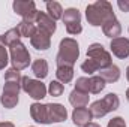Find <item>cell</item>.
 I'll return each mask as SVG.
<instances>
[{
	"instance_id": "6da1fadb",
	"label": "cell",
	"mask_w": 129,
	"mask_h": 127,
	"mask_svg": "<svg viewBox=\"0 0 129 127\" xmlns=\"http://www.w3.org/2000/svg\"><path fill=\"white\" fill-rule=\"evenodd\" d=\"M86 18H87V21H89L90 26L99 27V26H104L108 21L114 20L116 15H114L113 6H111L110 2H107V0H98V2L89 5L86 8Z\"/></svg>"
},
{
	"instance_id": "7a4b0ae2",
	"label": "cell",
	"mask_w": 129,
	"mask_h": 127,
	"mask_svg": "<svg viewBox=\"0 0 129 127\" xmlns=\"http://www.w3.org/2000/svg\"><path fill=\"white\" fill-rule=\"evenodd\" d=\"M78 55H80L78 42L75 39H72V37L62 39L60 45H59V52H57V57H56L57 67L59 66L74 67V64L77 63V60H78Z\"/></svg>"
},
{
	"instance_id": "3957f363",
	"label": "cell",
	"mask_w": 129,
	"mask_h": 127,
	"mask_svg": "<svg viewBox=\"0 0 129 127\" xmlns=\"http://www.w3.org/2000/svg\"><path fill=\"white\" fill-rule=\"evenodd\" d=\"M120 106V99L119 96L114 94V93H108L107 96H104L101 100H96L92 103L90 106V112L95 118H102L105 117L107 114L119 109Z\"/></svg>"
},
{
	"instance_id": "277c9868",
	"label": "cell",
	"mask_w": 129,
	"mask_h": 127,
	"mask_svg": "<svg viewBox=\"0 0 129 127\" xmlns=\"http://www.w3.org/2000/svg\"><path fill=\"white\" fill-rule=\"evenodd\" d=\"M9 55H11V63L12 67L17 70H23L26 67H29L30 64V54L26 48L24 43L17 42L14 45L9 46Z\"/></svg>"
},
{
	"instance_id": "5b68a950",
	"label": "cell",
	"mask_w": 129,
	"mask_h": 127,
	"mask_svg": "<svg viewBox=\"0 0 129 127\" xmlns=\"http://www.w3.org/2000/svg\"><path fill=\"white\" fill-rule=\"evenodd\" d=\"M21 90V84L20 82H11V81H5L3 85V91L0 96V103L6 108V109H12L18 105V94Z\"/></svg>"
},
{
	"instance_id": "8992f818",
	"label": "cell",
	"mask_w": 129,
	"mask_h": 127,
	"mask_svg": "<svg viewBox=\"0 0 129 127\" xmlns=\"http://www.w3.org/2000/svg\"><path fill=\"white\" fill-rule=\"evenodd\" d=\"M87 58L96 64L99 70L110 66V64H113L111 63V54L101 43H92L87 48Z\"/></svg>"
},
{
	"instance_id": "52a82bcc",
	"label": "cell",
	"mask_w": 129,
	"mask_h": 127,
	"mask_svg": "<svg viewBox=\"0 0 129 127\" xmlns=\"http://www.w3.org/2000/svg\"><path fill=\"white\" fill-rule=\"evenodd\" d=\"M21 88L35 100H42L47 96V87L41 79H33L29 76H23L21 79Z\"/></svg>"
},
{
	"instance_id": "ba28073f",
	"label": "cell",
	"mask_w": 129,
	"mask_h": 127,
	"mask_svg": "<svg viewBox=\"0 0 129 127\" xmlns=\"http://www.w3.org/2000/svg\"><path fill=\"white\" fill-rule=\"evenodd\" d=\"M12 8H14V12L18 14L20 17H23L24 21L35 23L36 15H38V9H36L35 2H32V0H15L12 3Z\"/></svg>"
},
{
	"instance_id": "9c48e42d",
	"label": "cell",
	"mask_w": 129,
	"mask_h": 127,
	"mask_svg": "<svg viewBox=\"0 0 129 127\" xmlns=\"http://www.w3.org/2000/svg\"><path fill=\"white\" fill-rule=\"evenodd\" d=\"M30 115H32V120L39 123V124H51V120H50V108H48V103L47 105H42V103H33L30 106Z\"/></svg>"
},
{
	"instance_id": "30bf717a",
	"label": "cell",
	"mask_w": 129,
	"mask_h": 127,
	"mask_svg": "<svg viewBox=\"0 0 129 127\" xmlns=\"http://www.w3.org/2000/svg\"><path fill=\"white\" fill-rule=\"evenodd\" d=\"M110 48H111V52L117 57V58H128L129 57V39L128 37H116V39H111V43H110Z\"/></svg>"
},
{
	"instance_id": "8fae6325",
	"label": "cell",
	"mask_w": 129,
	"mask_h": 127,
	"mask_svg": "<svg viewBox=\"0 0 129 127\" xmlns=\"http://www.w3.org/2000/svg\"><path fill=\"white\" fill-rule=\"evenodd\" d=\"M30 43L35 49L38 51H47L51 46V36L44 30H36V33L30 37Z\"/></svg>"
},
{
	"instance_id": "7c38bea8",
	"label": "cell",
	"mask_w": 129,
	"mask_h": 127,
	"mask_svg": "<svg viewBox=\"0 0 129 127\" xmlns=\"http://www.w3.org/2000/svg\"><path fill=\"white\" fill-rule=\"evenodd\" d=\"M35 24L38 26V29H39V30H44L45 33H48L50 36L56 32V29H57L56 21H54V20H51L45 12H41V11H38V15H36Z\"/></svg>"
},
{
	"instance_id": "4fadbf2b",
	"label": "cell",
	"mask_w": 129,
	"mask_h": 127,
	"mask_svg": "<svg viewBox=\"0 0 129 127\" xmlns=\"http://www.w3.org/2000/svg\"><path fill=\"white\" fill-rule=\"evenodd\" d=\"M92 112L90 109H87L86 106L84 108H74L72 111V121L77 127H86L89 123H92Z\"/></svg>"
},
{
	"instance_id": "5bb4252c",
	"label": "cell",
	"mask_w": 129,
	"mask_h": 127,
	"mask_svg": "<svg viewBox=\"0 0 129 127\" xmlns=\"http://www.w3.org/2000/svg\"><path fill=\"white\" fill-rule=\"evenodd\" d=\"M98 76H101L105 82L113 84V82H117L119 81V78H120V69L116 64H110V66L98 70Z\"/></svg>"
},
{
	"instance_id": "9a60e30c",
	"label": "cell",
	"mask_w": 129,
	"mask_h": 127,
	"mask_svg": "<svg viewBox=\"0 0 129 127\" xmlns=\"http://www.w3.org/2000/svg\"><path fill=\"white\" fill-rule=\"evenodd\" d=\"M48 108H50V120H51V124L53 123H62L68 118V111L63 105L60 103H48Z\"/></svg>"
},
{
	"instance_id": "2e32d148",
	"label": "cell",
	"mask_w": 129,
	"mask_h": 127,
	"mask_svg": "<svg viewBox=\"0 0 129 127\" xmlns=\"http://www.w3.org/2000/svg\"><path fill=\"white\" fill-rule=\"evenodd\" d=\"M89 99H90L89 93H83V91H78L74 88L69 94V103L74 108H84L89 105Z\"/></svg>"
},
{
	"instance_id": "e0dca14e",
	"label": "cell",
	"mask_w": 129,
	"mask_h": 127,
	"mask_svg": "<svg viewBox=\"0 0 129 127\" xmlns=\"http://www.w3.org/2000/svg\"><path fill=\"white\" fill-rule=\"evenodd\" d=\"M102 32L107 37H111V39H116V37H120V33H122V26L119 23L117 18L108 21L107 24L102 26Z\"/></svg>"
},
{
	"instance_id": "ac0fdd59",
	"label": "cell",
	"mask_w": 129,
	"mask_h": 127,
	"mask_svg": "<svg viewBox=\"0 0 129 127\" xmlns=\"http://www.w3.org/2000/svg\"><path fill=\"white\" fill-rule=\"evenodd\" d=\"M63 20L64 26H75V24H81V14L78 9L75 8H68L63 11Z\"/></svg>"
},
{
	"instance_id": "d6986e66",
	"label": "cell",
	"mask_w": 129,
	"mask_h": 127,
	"mask_svg": "<svg viewBox=\"0 0 129 127\" xmlns=\"http://www.w3.org/2000/svg\"><path fill=\"white\" fill-rule=\"evenodd\" d=\"M32 70L38 79H44L48 75V63H47V60H44V58L35 60L32 64Z\"/></svg>"
},
{
	"instance_id": "ffe728a7",
	"label": "cell",
	"mask_w": 129,
	"mask_h": 127,
	"mask_svg": "<svg viewBox=\"0 0 129 127\" xmlns=\"http://www.w3.org/2000/svg\"><path fill=\"white\" fill-rule=\"evenodd\" d=\"M56 76H57V81L62 82V84H69L74 78V67H69V66H59L57 70H56Z\"/></svg>"
},
{
	"instance_id": "44dd1931",
	"label": "cell",
	"mask_w": 129,
	"mask_h": 127,
	"mask_svg": "<svg viewBox=\"0 0 129 127\" xmlns=\"http://www.w3.org/2000/svg\"><path fill=\"white\" fill-rule=\"evenodd\" d=\"M47 15L51 20H60L63 17V8L59 2H47Z\"/></svg>"
},
{
	"instance_id": "7402d4cb",
	"label": "cell",
	"mask_w": 129,
	"mask_h": 127,
	"mask_svg": "<svg viewBox=\"0 0 129 127\" xmlns=\"http://www.w3.org/2000/svg\"><path fill=\"white\" fill-rule=\"evenodd\" d=\"M105 81L101 76H89V93L92 94H99L105 88Z\"/></svg>"
},
{
	"instance_id": "603a6c76",
	"label": "cell",
	"mask_w": 129,
	"mask_h": 127,
	"mask_svg": "<svg viewBox=\"0 0 129 127\" xmlns=\"http://www.w3.org/2000/svg\"><path fill=\"white\" fill-rule=\"evenodd\" d=\"M17 29H18V32L21 34V37H32L33 34L36 33V30H38V27H36L35 23L24 21V20L17 26Z\"/></svg>"
},
{
	"instance_id": "cb8c5ba5",
	"label": "cell",
	"mask_w": 129,
	"mask_h": 127,
	"mask_svg": "<svg viewBox=\"0 0 129 127\" xmlns=\"http://www.w3.org/2000/svg\"><path fill=\"white\" fill-rule=\"evenodd\" d=\"M20 37H21V34L18 32V29L17 27H14V29H9L8 32L3 34V43H5V46H11V45H14V43H17V42H20Z\"/></svg>"
},
{
	"instance_id": "d4e9b609",
	"label": "cell",
	"mask_w": 129,
	"mask_h": 127,
	"mask_svg": "<svg viewBox=\"0 0 129 127\" xmlns=\"http://www.w3.org/2000/svg\"><path fill=\"white\" fill-rule=\"evenodd\" d=\"M47 90H48V93L53 96V97H59V96L63 94L64 85L62 84V82H59V81H51Z\"/></svg>"
},
{
	"instance_id": "484cf974",
	"label": "cell",
	"mask_w": 129,
	"mask_h": 127,
	"mask_svg": "<svg viewBox=\"0 0 129 127\" xmlns=\"http://www.w3.org/2000/svg\"><path fill=\"white\" fill-rule=\"evenodd\" d=\"M21 79H23V76H21L20 70H17V69H14V67L8 69V70L5 72V81H11V82H20V84H21Z\"/></svg>"
},
{
	"instance_id": "4316f807",
	"label": "cell",
	"mask_w": 129,
	"mask_h": 127,
	"mask_svg": "<svg viewBox=\"0 0 129 127\" xmlns=\"http://www.w3.org/2000/svg\"><path fill=\"white\" fill-rule=\"evenodd\" d=\"M81 70H83V72H86V73H89V75H93V73L98 72L99 69H98V66L93 63L92 60H89V58H87L84 63L81 64Z\"/></svg>"
},
{
	"instance_id": "83f0119b",
	"label": "cell",
	"mask_w": 129,
	"mask_h": 127,
	"mask_svg": "<svg viewBox=\"0 0 129 127\" xmlns=\"http://www.w3.org/2000/svg\"><path fill=\"white\" fill-rule=\"evenodd\" d=\"M8 61H9V57H8V51H6V48L2 45V46H0V70L6 67Z\"/></svg>"
},
{
	"instance_id": "f1b7e54d",
	"label": "cell",
	"mask_w": 129,
	"mask_h": 127,
	"mask_svg": "<svg viewBox=\"0 0 129 127\" xmlns=\"http://www.w3.org/2000/svg\"><path fill=\"white\" fill-rule=\"evenodd\" d=\"M107 127H126V123L122 117H114L113 120L108 121V126Z\"/></svg>"
},
{
	"instance_id": "f546056e",
	"label": "cell",
	"mask_w": 129,
	"mask_h": 127,
	"mask_svg": "<svg viewBox=\"0 0 129 127\" xmlns=\"http://www.w3.org/2000/svg\"><path fill=\"white\" fill-rule=\"evenodd\" d=\"M117 6L123 11V12H129V0H119Z\"/></svg>"
},
{
	"instance_id": "4dcf8cb0",
	"label": "cell",
	"mask_w": 129,
	"mask_h": 127,
	"mask_svg": "<svg viewBox=\"0 0 129 127\" xmlns=\"http://www.w3.org/2000/svg\"><path fill=\"white\" fill-rule=\"evenodd\" d=\"M0 127H15V126L9 121H3V123H0Z\"/></svg>"
},
{
	"instance_id": "1f68e13d",
	"label": "cell",
	"mask_w": 129,
	"mask_h": 127,
	"mask_svg": "<svg viewBox=\"0 0 129 127\" xmlns=\"http://www.w3.org/2000/svg\"><path fill=\"white\" fill-rule=\"evenodd\" d=\"M86 127H101V126H99V124H96V123H89Z\"/></svg>"
},
{
	"instance_id": "d6a6232c",
	"label": "cell",
	"mask_w": 129,
	"mask_h": 127,
	"mask_svg": "<svg viewBox=\"0 0 129 127\" xmlns=\"http://www.w3.org/2000/svg\"><path fill=\"white\" fill-rule=\"evenodd\" d=\"M2 45L5 46V43H3V34H0V46H2Z\"/></svg>"
},
{
	"instance_id": "836d02e7",
	"label": "cell",
	"mask_w": 129,
	"mask_h": 127,
	"mask_svg": "<svg viewBox=\"0 0 129 127\" xmlns=\"http://www.w3.org/2000/svg\"><path fill=\"white\" fill-rule=\"evenodd\" d=\"M126 78H128V81H129V66H128V69H126Z\"/></svg>"
},
{
	"instance_id": "e575fe53",
	"label": "cell",
	"mask_w": 129,
	"mask_h": 127,
	"mask_svg": "<svg viewBox=\"0 0 129 127\" xmlns=\"http://www.w3.org/2000/svg\"><path fill=\"white\" fill-rule=\"evenodd\" d=\"M126 99H128V102H129V88L126 90Z\"/></svg>"
},
{
	"instance_id": "d590c367",
	"label": "cell",
	"mask_w": 129,
	"mask_h": 127,
	"mask_svg": "<svg viewBox=\"0 0 129 127\" xmlns=\"http://www.w3.org/2000/svg\"><path fill=\"white\" fill-rule=\"evenodd\" d=\"M128 32H129V29H128Z\"/></svg>"
}]
</instances>
